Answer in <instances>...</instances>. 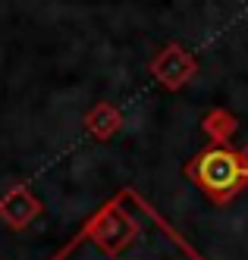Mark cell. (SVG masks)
I'll return each instance as SVG.
<instances>
[{
    "instance_id": "cell-5",
    "label": "cell",
    "mask_w": 248,
    "mask_h": 260,
    "mask_svg": "<svg viewBox=\"0 0 248 260\" xmlns=\"http://www.w3.org/2000/svg\"><path fill=\"white\" fill-rule=\"evenodd\" d=\"M120 125H123V113L113 104H94L85 116V128L98 141H107L113 132H120Z\"/></svg>"
},
{
    "instance_id": "cell-6",
    "label": "cell",
    "mask_w": 248,
    "mask_h": 260,
    "mask_svg": "<svg viewBox=\"0 0 248 260\" xmlns=\"http://www.w3.org/2000/svg\"><path fill=\"white\" fill-rule=\"evenodd\" d=\"M201 132L211 138L217 147H223L226 141L233 138V132H236V116L230 113V110H211L204 119H201Z\"/></svg>"
},
{
    "instance_id": "cell-4",
    "label": "cell",
    "mask_w": 248,
    "mask_h": 260,
    "mask_svg": "<svg viewBox=\"0 0 248 260\" xmlns=\"http://www.w3.org/2000/svg\"><path fill=\"white\" fill-rule=\"evenodd\" d=\"M41 201H38L25 185H16L13 191H7L4 198H0V219L7 222L10 229L22 232L29 229V222H35L38 216H41Z\"/></svg>"
},
{
    "instance_id": "cell-7",
    "label": "cell",
    "mask_w": 248,
    "mask_h": 260,
    "mask_svg": "<svg viewBox=\"0 0 248 260\" xmlns=\"http://www.w3.org/2000/svg\"><path fill=\"white\" fill-rule=\"evenodd\" d=\"M239 154H242V163H245V173H248V144L242 147V151H239Z\"/></svg>"
},
{
    "instance_id": "cell-3",
    "label": "cell",
    "mask_w": 248,
    "mask_h": 260,
    "mask_svg": "<svg viewBox=\"0 0 248 260\" xmlns=\"http://www.w3.org/2000/svg\"><path fill=\"white\" fill-rule=\"evenodd\" d=\"M195 72H198L195 57L179 44H167L154 57V63H151V76L170 91H179L182 85H188L195 79Z\"/></svg>"
},
{
    "instance_id": "cell-1",
    "label": "cell",
    "mask_w": 248,
    "mask_h": 260,
    "mask_svg": "<svg viewBox=\"0 0 248 260\" xmlns=\"http://www.w3.org/2000/svg\"><path fill=\"white\" fill-rule=\"evenodd\" d=\"M53 260H204L135 191L113 194Z\"/></svg>"
},
{
    "instance_id": "cell-2",
    "label": "cell",
    "mask_w": 248,
    "mask_h": 260,
    "mask_svg": "<svg viewBox=\"0 0 248 260\" xmlns=\"http://www.w3.org/2000/svg\"><path fill=\"white\" fill-rule=\"evenodd\" d=\"M185 176L192 179L198 188L211 198L217 207L230 204L245 185H248V173H245V163L242 154L233 151V147H207L201 151L192 163L185 166Z\"/></svg>"
}]
</instances>
